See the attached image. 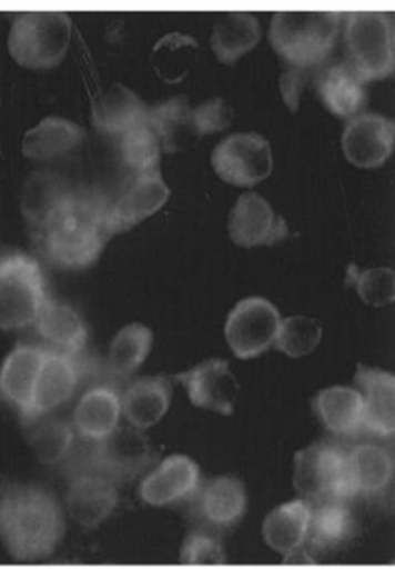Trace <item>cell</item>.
<instances>
[{
	"label": "cell",
	"mask_w": 395,
	"mask_h": 569,
	"mask_svg": "<svg viewBox=\"0 0 395 569\" xmlns=\"http://www.w3.org/2000/svg\"><path fill=\"white\" fill-rule=\"evenodd\" d=\"M39 232L53 266L65 270L89 269L112 239L107 203L99 197L69 192Z\"/></svg>",
	"instance_id": "cell-2"
},
{
	"label": "cell",
	"mask_w": 395,
	"mask_h": 569,
	"mask_svg": "<svg viewBox=\"0 0 395 569\" xmlns=\"http://www.w3.org/2000/svg\"><path fill=\"white\" fill-rule=\"evenodd\" d=\"M119 501V485L97 471L83 470L70 480L65 510L77 525L95 530L115 513Z\"/></svg>",
	"instance_id": "cell-18"
},
{
	"label": "cell",
	"mask_w": 395,
	"mask_h": 569,
	"mask_svg": "<svg viewBox=\"0 0 395 569\" xmlns=\"http://www.w3.org/2000/svg\"><path fill=\"white\" fill-rule=\"evenodd\" d=\"M323 340V327L316 318L294 315L283 318L274 347L290 358H303L313 353Z\"/></svg>",
	"instance_id": "cell-38"
},
{
	"label": "cell",
	"mask_w": 395,
	"mask_h": 569,
	"mask_svg": "<svg viewBox=\"0 0 395 569\" xmlns=\"http://www.w3.org/2000/svg\"><path fill=\"white\" fill-rule=\"evenodd\" d=\"M69 13L57 10L19 13L9 33V52L23 69H53L65 59L72 42Z\"/></svg>",
	"instance_id": "cell-5"
},
{
	"label": "cell",
	"mask_w": 395,
	"mask_h": 569,
	"mask_svg": "<svg viewBox=\"0 0 395 569\" xmlns=\"http://www.w3.org/2000/svg\"><path fill=\"white\" fill-rule=\"evenodd\" d=\"M27 428H29L27 441L33 455L47 467L63 463L75 448V428L62 418L45 415L27 423Z\"/></svg>",
	"instance_id": "cell-33"
},
{
	"label": "cell",
	"mask_w": 395,
	"mask_h": 569,
	"mask_svg": "<svg viewBox=\"0 0 395 569\" xmlns=\"http://www.w3.org/2000/svg\"><path fill=\"white\" fill-rule=\"evenodd\" d=\"M180 561L183 565H192V567L226 565L227 553L220 533L204 527H198L196 530L190 531L183 540Z\"/></svg>",
	"instance_id": "cell-40"
},
{
	"label": "cell",
	"mask_w": 395,
	"mask_h": 569,
	"mask_svg": "<svg viewBox=\"0 0 395 569\" xmlns=\"http://www.w3.org/2000/svg\"><path fill=\"white\" fill-rule=\"evenodd\" d=\"M193 517L207 530H233L247 510V491L243 480L231 475L203 481L192 501Z\"/></svg>",
	"instance_id": "cell-14"
},
{
	"label": "cell",
	"mask_w": 395,
	"mask_h": 569,
	"mask_svg": "<svg viewBox=\"0 0 395 569\" xmlns=\"http://www.w3.org/2000/svg\"><path fill=\"white\" fill-rule=\"evenodd\" d=\"M172 192L160 170L136 173L123 187L112 203H107V223L110 233H125L159 213Z\"/></svg>",
	"instance_id": "cell-11"
},
{
	"label": "cell",
	"mask_w": 395,
	"mask_h": 569,
	"mask_svg": "<svg viewBox=\"0 0 395 569\" xmlns=\"http://www.w3.org/2000/svg\"><path fill=\"white\" fill-rule=\"evenodd\" d=\"M39 337L50 350L79 357L89 341V330L75 308L62 301L47 298L36 325Z\"/></svg>",
	"instance_id": "cell-27"
},
{
	"label": "cell",
	"mask_w": 395,
	"mask_h": 569,
	"mask_svg": "<svg viewBox=\"0 0 395 569\" xmlns=\"http://www.w3.org/2000/svg\"><path fill=\"white\" fill-rule=\"evenodd\" d=\"M67 196H69V190L63 187L59 177L49 172L33 173L27 179L22 197H20L22 216L26 217L30 226L40 230Z\"/></svg>",
	"instance_id": "cell-35"
},
{
	"label": "cell",
	"mask_w": 395,
	"mask_h": 569,
	"mask_svg": "<svg viewBox=\"0 0 395 569\" xmlns=\"http://www.w3.org/2000/svg\"><path fill=\"white\" fill-rule=\"evenodd\" d=\"M193 407L230 417L236 407L240 383L231 371L230 363L221 358L201 361L190 370L176 375Z\"/></svg>",
	"instance_id": "cell-16"
},
{
	"label": "cell",
	"mask_w": 395,
	"mask_h": 569,
	"mask_svg": "<svg viewBox=\"0 0 395 569\" xmlns=\"http://www.w3.org/2000/svg\"><path fill=\"white\" fill-rule=\"evenodd\" d=\"M344 42L350 66L364 82H379L393 76L395 66L394 13L354 10L343 17Z\"/></svg>",
	"instance_id": "cell-4"
},
{
	"label": "cell",
	"mask_w": 395,
	"mask_h": 569,
	"mask_svg": "<svg viewBox=\"0 0 395 569\" xmlns=\"http://www.w3.org/2000/svg\"><path fill=\"white\" fill-rule=\"evenodd\" d=\"M153 348V331L146 325L129 323L113 337L107 367L117 378H129L145 363Z\"/></svg>",
	"instance_id": "cell-34"
},
{
	"label": "cell",
	"mask_w": 395,
	"mask_h": 569,
	"mask_svg": "<svg viewBox=\"0 0 395 569\" xmlns=\"http://www.w3.org/2000/svg\"><path fill=\"white\" fill-rule=\"evenodd\" d=\"M122 417V393L110 385H97L80 397L72 425L83 440L97 443L120 427Z\"/></svg>",
	"instance_id": "cell-23"
},
{
	"label": "cell",
	"mask_w": 395,
	"mask_h": 569,
	"mask_svg": "<svg viewBox=\"0 0 395 569\" xmlns=\"http://www.w3.org/2000/svg\"><path fill=\"white\" fill-rule=\"evenodd\" d=\"M293 487L297 498L313 507L331 500H354L346 450L337 443L320 441L297 451Z\"/></svg>",
	"instance_id": "cell-7"
},
{
	"label": "cell",
	"mask_w": 395,
	"mask_h": 569,
	"mask_svg": "<svg viewBox=\"0 0 395 569\" xmlns=\"http://www.w3.org/2000/svg\"><path fill=\"white\" fill-rule=\"evenodd\" d=\"M63 535L65 513L49 490L0 477V541L13 560H47Z\"/></svg>",
	"instance_id": "cell-1"
},
{
	"label": "cell",
	"mask_w": 395,
	"mask_h": 569,
	"mask_svg": "<svg viewBox=\"0 0 395 569\" xmlns=\"http://www.w3.org/2000/svg\"><path fill=\"white\" fill-rule=\"evenodd\" d=\"M47 298L45 277L33 257L12 253L0 259V330L33 327Z\"/></svg>",
	"instance_id": "cell-6"
},
{
	"label": "cell",
	"mask_w": 395,
	"mask_h": 569,
	"mask_svg": "<svg viewBox=\"0 0 395 569\" xmlns=\"http://www.w3.org/2000/svg\"><path fill=\"white\" fill-rule=\"evenodd\" d=\"M341 146L347 162L357 169H379L394 153V120L381 113H359L347 122Z\"/></svg>",
	"instance_id": "cell-15"
},
{
	"label": "cell",
	"mask_w": 395,
	"mask_h": 569,
	"mask_svg": "<svg viewBox=\"0 0 395 569\" xmlns=\"http://www.w3.org/2000/svg\"><path fill=\"white\" fill-rule=\"evenodd\" d=\"M313 407L324 428L336 437H354L364 428V400L357 388H324L314 397Z\"/></svg>",
	"instance_id": "cell-30"
},
{
	"label": "cell",
	"mask_w": 395,
	"mask_h": 569,
	"mask_svg": "<svg viewBox=\"0 0 395 569\" xmlns=\"http://www.w3.org/2000/svg\"><path fill=\"white\" fill-rule=\"evenodd\" d=\"M281 320L280 310L267 298L247 297L237 301L224 323V337L234 357L253 360L270 350Z\"/></svg>",
	"instance_id": "cell-9"
},
{
	"label": "cell",
	"mask_w": 395,
	"mask_h": 569,
	"mask_svg": "<svg viewBox=\"0 0 395 569\" xmlns=\"http://www.w3.org/2000/svg\"><path fill=\"white\" fill-rule=\"evenodd\" d=\"M80 377L82 368L77 357L47 348L33 388L32 401L22 420L30 423L65 405L79 388Z\"/></svg>",
	"instance_id": "cell-17"
},
{
	"label": "cell",
	"mask_w": 395,
	"mask_h": 569,
	"mask_svg": "<svg viewBox=\"0 0 395 569\" xmlns=\"http://www.w3.org/2000/svg\"><path fill=\"white\" fill-rule=\"evenodd\" d=\"M203 483L200 465L186 455H170L143 477L139 493L153 508L192 503Z\"/></svg>",
	"instance_id": "cell-12"
},
{
	"label": "cell",
	"mask_w": 395,
	"mask_h": 569,
	"mask_svg": "<svg viewBox=\"0 0 395 569\" xmlns=\"http://www.w3.org/2000/svg\"><path fill=\"white\" fill-rule=\"evenodd\" d=\"M263 30L260 20L250 12H227L214 23L211 49L220 62L233 66L256 49Z\"/></svg>",
	"instance_id": "cell-32"
},
{
	"label": "cell",
	"mask_w": 395,
	"mask_h": 569,
	"mask_svg": "<svg viewBox=\"0 0 395 569\" xmlns=\"http://www.w3.org/2000/svg\"><path fill=\"white\" fill-rule=\"evenodd\" d=\"M346 283L356 290L364 303L374 308L387 307L395 300V272L391 267L359 269L350 266Z\"/></svg>",
	"instance_id": "cell-39"
},
{
	"label": "cell",
	"mask_w": 395,
	"mask_h": 569,
	"mask_svg": "<svg viewBox=\"0 0 395 569\" xmlns=\"http://www.w3.org/2000/svg\"><path fill=\"white\" fill-rule=\"evenodd\" d=\"M211 166L223 182L253 189L273 172V149L260 133H233L214 147Z\"/></svg>",
	"instance_id": "cell-8"
},
{
	"label": "cell",
	"mask_w": 395,
	"mask_h": 569,
	"mask_svg": "<svg viewBox=\"0 0 395 569\" xmlns=\"http://www.w3.org/2000/svg\"><path fill=\"white\" fill-rule=\"evenodd\" d=\"M353 498L383 497L394 483L395 461L389 448L359 443L346 451Z\"/></svg>",
	"instance_id": "cell-22"
},
{
	"label": "cell",
	"mask_w": 395,
	"mask_h": 569,
	"mask_svg": "<svg viewBox=\"0 0 395 569\" xmlns=\"http://www.w3.org/2000/svg\"><path fill=\"white\" fill-rule=\"evenodd\" d=\"M120 159L123 166L136 173L159 170L163 147L149 120L119 137Z\"/></svg>",
	"instance_id": "cell-37"
},
{
	"label": "cell",
	"mask_w": 395,
	"mask_h": 569,
	"mask_svg": "<svg viewBox=\"0 0 395 569\" xmlns=\"http://www.w3.org/2000/svg\"><path fill=\"white\" fill-rule=\"evenodd\" d=\"M196 60L198 43L185 33H169L156 43L152 53L156 73L169 83L185 79Z\"/></svg>",
	"instance_id": "cell-36"
},
{
	"label": "cell",
	"mask_w": 395,
	"mask_h": 569,
	"mask_svg": "<svg viewBox=\"0 0 395 569\" xmlns=\"http://www.w3.org/2000/svg\"><path fill=\"white\" fill-rule=\"evenodd\" d=\"M155 451L142 430L119 427L109 437L93 443L90 467L113 483L122 485L142 477L152 468Z\"/></svg>",
	"instance_id": "cell-10"
},
{
	"label": "cell",
	"mask_w": 395,
	"mask_h": 569,
	"mask_svg": "<svg viewBox=\"0 0 395 569\" xmlns=\"http://www.w3.org/2000/svg\"><path fill=\"white\" fill-rule=\"evenodd\" d=\"M45 351V347L19 343L0 365V398L16 407L20 417L29 410Z\"/></svg>",
	"instance_id": "cell-24"
},
{
	"label": "cell",
	"mask_w": 395,
	"mask_h": 569,
	"mask_svg": "<svg viewBox=\"0 0 395 569\" xmlns=\"http://www.w3.org/2000/svg\"><path fill=\"white\" fill-rule=\"evenodd\" d=\"M227 232L237 247L256 249L283 242L290 236V227L264 197L246 192L231 209Z\"/></svg>",
	"instance_id": "cell-13"
},
{
	"label": "cell",
	"mask_w": 395,
	"mask_h": 569,
	"mask_svg": "<svg viewBox=\"0 0 395 569\" xmlns=\"http://www.w3.org/2000/svg\"><path fill=\"white\" fill-rule=\"evenodd\" d=\"M149 123L159 136L163 152H182L201 139L195 107L185 97H175L152 107Z\"/></svg>",
	"instance_id": "cell-31"
},
{
	"label": "cell",
	"mask_w": 395,
	"mask_h": 569,
	"mask_svg": "<svg viewBox=\"0 0 395 569\" xmlns=\"http://www.w3.org/2000/svg\"><path fill=\"white\" fill-rule=\"evenodd\" d=\"M356 383L364 400V428L377 438L395 433V377L381 368L357 365Z\"/></svg>",
	"instance_id": "cell-21"
},
{
	"label": "cell",
	"mask_w": 395,
	"mask_h": 569,
	"mask_svg": "<svg viewBox=\"0 0 395 569\" xmlns=\"http://www.w3.org/2000/svg\"><path fill=\"white\" fill-rule=\"evenodd\" d=\"M359 535V518L351 500L314 505L304 558H323L350 547Z\"/></svg>",
	"instance_id": "cell-19"
},
{
	"label": "cell",
	"mask_w": 395,
	"mask_h": 569,
	"mask_svg": "<svg viewBox=\"0 0 395 569\" xmlns=\"http://www.w3.org/2000/svg\"><path fill=\"white\" fill-rule=\"evenodd\" d=\"M195 110L201 137L223 132V130L230 129L231 123H233V109L223 99L206 100V102L196 106Z\"/></svg>",
	"instance_id": "cell-42"
},
{
	"label": "cell",
	"mask_w": 395,
	"mask_h": 569,
	"mask_svg": "<svg viewBox=\"0 0 395 569\" xmlns=\"http://www.w3.org/2000/svg\"><path fill=\"white\" fill-rule=\"evenodd\" d=\"M85 140V130L62 117H45L22 139L23 157L37 162H49L69 156Z\"/></svg>",
	"instance_id": "cell-29"
},
{
	"label": "cell",
	"mask_w": 395,
	"mask_h": 569,
	"mask_svg": "<svg viewBox=\"0 0 395 569\" xmlns=\"http://www.w3.org/2000/svg\"><path fill=\"white\" fill-rule=\"evenodd\" d=\"M313 505L306 500L286 501L277 505L264 518L261 533L264 543L286 560L304 558L307 540H310Z\"/></svg>",
	"instance_id": "cell-20"
},
{
	"label": "cell",
	"mask_w": 395,
	"mask_h": 569,
	"mask_svg": "<svg viewBox=\"0 0 395 569\" xmlns=\"http://www.w3.org/2000/svg\"><path fill=\"white\" fill-rule=\"evenodd\" d=\"M172 398L173 388L169 378H136L122 393V415L130 427L145 431L165 418Z\"/></svg>",
	"instance_id": "cell-26"
},
{
	"label": "cell",
	"mask_w": 395,
	"mask_h": 569,
	"mask_svg": "<svg viewBox=\"0 0 395 569\" xmlns=\"http://www.w3.org/2000/svg\"><path fill=\"white\" fill-rule=\"evenodd\" d=\"M149 107L129 87L113 83L92 102V122L103 136L119 139L149 120Z\"/></svg>",
	"instance_id": "cell-25"
},
{
	"label": "cell",
	"mask_w": 395,
	"mask_h": 569,
	"mask_svg": "<svg viewBox=\"0 0 395 569\" xmlns=\"http://www.w3.org/2000/svg\"><path fill=\"white\" fill-rule=\"evenodd\" d=\"M323 67H287L280 79L281 96L291 112L300 110L303 100L316 92Z\"/></svg>",
	"instance_id": "cell-41"
},
{
	"label": "cell",
	"mask_w": 395,
	"mask_h": 569,
	"mask_svg": "<svg viewBox=\"0 0 395 569\" xmlns=\"http://www.w3.org/2000/svg\"><path fill=\"white\" fill-rule=\"evenodd\" d=\"M316 92L324 107L340 119L359 116L367 102L366 82L347 62L321 69Z\"/></svg>",
	"instance_id": "cell-28"
},
{
	"label": "cell",
	"mask_w": 395,
	"mask_h": 569,
	"mask_svg": "<svg viewBox=\"0 0 395 569\" xmlns=\"http://www.w3.org/2000/svg\"><path fill=\"white\" fill-rule=\"evenodd\" d=\"M343 12L284 10L271 20V46L293 67H323L337 43Z\"/></svg>",
	"instance_id": "cell-3"
}]
</instances>
